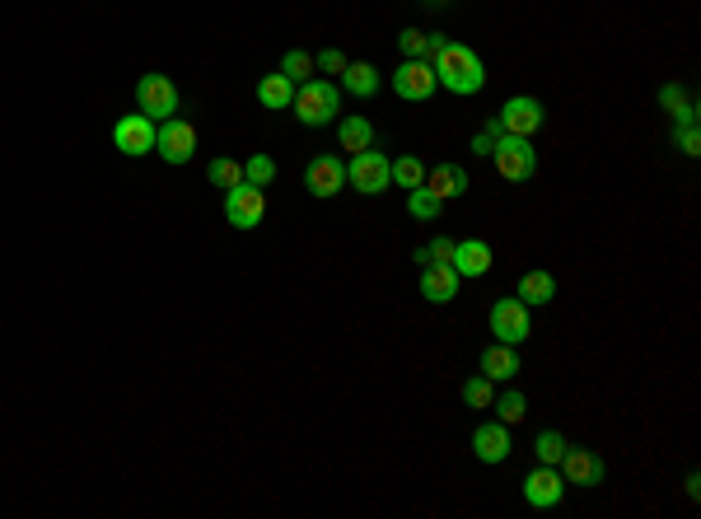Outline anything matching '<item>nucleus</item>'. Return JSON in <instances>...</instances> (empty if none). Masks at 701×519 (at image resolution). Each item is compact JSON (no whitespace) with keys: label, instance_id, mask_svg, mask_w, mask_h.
<instances>
[{"label":"nucleus","instance_id":"1","mask_svg":"<svg viewBox=\"0 0 701 519\" xmlns=\"http://www.w3.org/2000/svg\"><path fill=\"white\" fill-rule=\"evenodd\" d=\"M430 66H435V80H440L449 94H458V99H473V94H482V85H487V61L477 57L468 43H444L435 57H430Z\"/></svg>","mask_w":701,"mask_h":519},{"label":"nucleus","instance_id":"2","mask_svg":"<svg viewBox=\"0 0 701 519\" xmlns=\"http://www.w3.org/2000/svg\"><path fill=\"white\" fill-rule=\"evenodd\" d=\"M290 113L300 117V127H332L337 113H342V99H337V85L323 80V75H309L295 99H290Z\"/></svg>","mask_w":701,"mask_h":519},{"label":"nucleus","instance_id":"3","mask_svg":"<svg viewBox=\"0 0 701 519\" xmlns=\"http://www.w3.org/2000/svg\"><path fill=\"white\" fill-rule=\"evenodd\" d=\"M491 159H496V169H501L505 183H529L533 173H538V150H533L529 136H510V131H501Z\"/></svg>","mask_w":701,"mask_h":519},{"label":"nucleus","instance_id":"4","mask_svg":"<svg viewBox=\"0 0 701 519\" xmlns=\"http://www.w3.org/2000/svg\"><path fill=\"white\" fill-rule=\"evenodd\" d=\"M346 183L356 192H365V197H379V192L393 188V159H384L379 150H360V155H351V164H346Z\"/></svg>","mask_w":701,"mask_h":519},{"label":"nucleus","instance_id":"5","mask_svg":"<svg viewBox=\"0 0 701 519\" xmlns=\"http://www.w3.org/2000/svg\"><path fill=\"white\" fill-rule=\"evenodd\" d=\"M136 108H141L150 122H164V117H178V108H183V99H178V89H173L169 75H141L136 80Z\"/></svg>","mask_w":701,"mask_h":519},{"label":"nucleus","instance_id":"6","mask_svg":"<svg viewBox=\"0 0 701 519\" xmlns=\"http://www.w3.org/2000/svg\"><path fill=\"white\" fill-rule=\"evenodd\" d=\"M487 323H491V337H496V342L519 346V342H529V337H533L529 304L519 300V295H510V300H496V304H491Z\"/></svg>","mask_w":701,"mask_h":519},{"label":"nucleus","instance_id":"7","mask_svg":"<svg viewBox=\"0 0 701 519\" xmlns=\"http://www.w3.org/2000/svg\"><path fill=\"white\" fill-rule=\"evenodd\" d=\"M435 89H440V80H435V66H430L426 57H402V66L393 71V94H398V99L426 103Z\"/></svg>","mask_w":701,"mask_h":519},{"label":"nucleus","instance_id":"8","mask_svg":"<svg viewBox=\"0 0 701 519\" xmlns=\"http://www.w3.org/2000/svg\"><path fill=\"white\" fill-rule=\"evenodd\" d=\"M155 150L164 164H187V159L197 155V127L183 122V117H164L155 127Z\"/></svg>","mask_w":701,"mask_h":519},{"label":"nucleus","instance_id":"9","mask_svg":"<svg viewBox=\"0 0 701 519\" xmlns=\"http://www.w3.org/2000/svg\"><path fill=\"white\" fill-rule=\"evenodd\" d=\"M262 216H267V192L253 188V183H239V188L225 192V220L234 230H258Z\"/></svg>","mask_w":701,"mask_h":519},{"label":"nucleus","instance_id":"10","mask_svg":"<svg viewBox=\"0 0 701 519\" xmlns=\"http://www.w3.org/2000/svg\"><path fill=\"white\" fill-rule=\"evenodd\" d=\"M496 122H501V131H510V136H533V131L547 122V108H543V99H533V94H515V99L501 103Z\"/></svg>","mask_w":701,"mask_h":519},{"label":"nucleus","instance_id":"11","mask_svg":"<svg viewBox=\"0 0 701 519\" xmlns=\"http://www.w3.org/2000/svg\"><path fill=\"white\" fill-rule=\"evenodd\" d=\"M155 127H159V122H150L145 113L117 117V122H113V145L127 159H141V155H150V150H155Z\"/></svg>","mask_w":701,"mask_h":519},{"label":"nucleus","instance_id":"12","mask_svg":"<svg viewBox=\"0 0 701 519\" xmlns=\"http://www.w3.org/2000/svg\"><path fill=\"white\" fill-rule=\"evenodd\" d=\"M304 188H309V197H318V202L337 197V192L346 188V164L337 155H314L309 169H304Z\"/></svg>","mask_w":701,"mask_h":519},{"label":"nucleus","instance_id":"13","mask_svg":"<svg viewBox=\"0 0 701 519\" xmlns=\"http://www.w3.org/2000/svg\"><path fill=\"white\" fill-rule=\"evenodd\" d=\"M561 468H552V463H538L529 477H524V501L533 505V510H552V505H561Z\"/></svg>","mask_w":701,"mask_h":519},{"label":"nucleus","instance_id":"14","mask_svg":"<svg viewBox=\"0 0 701 519\" xmlns=\"http://www.w3.org/2000/svg\"><path fill=\"white\" fill-rule=\"evenodd\" d=\"M557 468L571 487H599L603 482V459L594 454V449H571L566 445V454H561Z\"/></svg>","mask_w":701,"mask_h":519},{"label":"nucleus","instance_id":"15","mask_svg":"<svg viewBox=\"0 0 701 519\" xmlns=\"http://www.w3.org/2000/svg\"><path fill=\"white\" fill-rule=\"evenodd\" d=\"M458 281H463V276H458L449 262H426V267H421V300H430V304L458 300Z\"/></svg>","mask_w":701,"mask_h":519},{"label":"nucleus","instance_id":"16","mask_svg":"<svg viewBox=\"0 0 701 519\" xmlns=\"http://www.w3.org/2000/svg\"><path fill=\"white\" fill-rule=\"evenodd\" d=\"M473 454L482 463H505L510 459V426L505 421H482L473 431Z\"/></svg>","mask_w":701,"mask_h":519},{"label":"nucleus","instance_id":"17","mask_svg":"<svg viewBox=\"0 0 701 519\" xmlns=\"http://www.w3.org/2000/svg\"><path fill=\"white\" fill-rule=\"evenodd\" d=\"M482 375H487L491 384H510V379L519 375V351L510 342H491L487 351H482Z\"/></svg>","mask_w":701,"mask_h":519},{"label":"nucleus","instance_id":"18","mask_svg":"<svg viewBox=\"0 0 701 519\" xmlns=\"http://www.w3.org/2000/svg\"><path fill=\"white\" fill-rule=\"evenodd\" d=\"M458 276H487L491 272V248L482 239H463L454 244V262H449Z\"/></svg>","mask_w":701,"mask_h":519},{"label":"nucleus","instance_id":"19","mask_svg":"<svg viewBox=\"0 0 701 519\" xmlns=\"http://www.w3.org/2000/svg\"><path fill=\"white\" fill-rule=\"evenodd\" d=\"M426 188L440 197V202H458L468 192V173L458 164H440V169H426Z\"/></svg>","mask_w":701,"mask_h":519},{"label":"nucleus","instance_id":"20","mask_svg":"<svg viewBox=\"0 0 701 519\" xmlns=\"http://www.w3.org/2000/svg\"><path fill=\"white\" fill-rule=\"evenodd\" d=\"M519 300L529 304V309L552 304V300H557V276L543 272V267H538V272H524V276H519Z\"/></svg>","mask_w":701,"mask_h":519},{"label":"nucleus","instance_id":"21","mask_svg":"<svg viewBox=\"0 0 701 519\" xmlns=\"http://www.w3.org/2000/svg\"><path fill=\"white\" fill-rule=\"evenodd\" d=\"M337 141H342L346 155H360V150H370L374 145V127L360 113H346L342 122H337Z\"/></svg>","mask_w":701,"mask_h":519},{"label":"nucleus","instance_id":"22","mask_svg":"<svg viewBox=\"0 0 701 519\" xmlns=\"http://www.w3.org/2000/svg\"><path fill=\"white\" fill-rule=\"evenodd\" d=\"M342 89L356 94V99H374V94H379V71H374L370 61H346Z\"/></svg>","mask_w":701,"mask_h":519},{"label":"nucleus","instance_id":"23","mask_svg":"<svg viewBox=\"0 0 701 519\" xmlns=\"http://www.w3.org/2000/svg\"><path fill=\"white\" fill-rule=\"evenodd\" d=\"M290 99H295V80H286V75H262L258 80V103L262 108H276V113H286Z\"/></svg>","mask_w":701,"mask_h":519},{"label":"nucleus","instance_id":"24","mask_svg":"<svg viewBox=\"0 0 701 519\" xmlns=\"http://www.w3.org/2000/svg\"><path fill=\"white\" fill-rule=\"evenodd\" d=\"M659 103L673 113V122H678V127H683V122H697V103L687 99L683 85H664V89H659Z\"/></svg>","mask_w":701,"mask_h":519},{"label":"nucleus","instance_id":"25","mask_svg":"<svg viewBox=\"0 0 701 519\" xmlns=\"http://www.w3.org/2000/svg\"><path fill=\"white\" fill-rule=\"evenodd\" d=\"M440 211H444V202L426 188V183L407 192V216H412V220H426V225H430V220H440Z\"/></svg>","mask_w":701,"mask_h":519},{"label":"nucleus","instance_id":"26","mask_svg":"<svg viewBox=\"0 0 701 519\" xmlns=\"http://www.w3.org/2000/svg\"><path fill=\"white\" fill-rule=\"evenodd\" d=\"M491 412H496V421H505V426H515V421H524L529 417V398L519 389H510V393H496V403H491Z\"/></svg>","mask_w":701,"mask_h":519},{"label":"nucleus","instance_id":"27","mask_svg":"<svg viewBox=\"0 0 701 519\" xmlns=\"http://www.w3.org/2000/svg\"><path fill=\"white\" fill-rule=\"evenodd\" d=\"M206 178H211L215 188H239V183H244V164H239V159H229V155H220V159H211V164H206Z\"/></svg>","mask_w":701,"mask_h":519},{"label":"nucleus","instance_id":"28","mask_svg":"<svg viewBox=\"0 0 701 519\" xmlns=\"http://www.w3.org/2000/svg\"><path fill=\"white\" fill-rule=\"evenodd\" d=\"M426 183V164L416 155H402V159H393V188H421Z\"/></svg>","mask_w":701,"mask_h":519},{"label":"nucleus","instance_id":"29","mask_svg":"<svg viewBox=\"0 0 701 519\" xmlns=\"http://www.w3.org/2000/svg\"><path fill=\"white\" fill-rule=\"evenodd\" d=\"M463 403H468V407H477V412H487V407L496 403V384H491L487 375L463 379Z\"/></svg>","mask_w":701,"mask_h":519},{"label":"nucleus","instance_id":"30","mask_svg":"<svg viewBox=\"0 0 701 519\" xmlns=\"http://www.w3.org/2000/svg\"><path fill=\"white\" fill-rule=\"evenodd\" d=\"M533 454H538V463H552V468H557L561 454H566V440H561V431H538V440H533Z\"/></svg>","mask_w":701,"mask_h":519},{"label":"nucleus","instance_id":"31","mask_svg":"<svg viewBox=\"0 0 701 519\" xmlns=\"http://www.w3.org/2000/svg\"><path fill=\"white\" fill-rule=\"evenodd\" d=\"M281 75H286V80H295V85H304V80L314 75V57L295 47V52H286V57H281Z\"/></svg>","mask_w":701,"mask_h":519},{"label":"nucleus","instance_id":"32","mask_svg":"<svg viewBox=\"0 0 701 519\" xmlns=\"http://www.w3.org/2000/svg\"><path fill=\"white\" fill-rule=\"evenodd\" d=\"M276 178V159L272 155H253L244 164V183H253V188H267Z\"/></svg>","mask_w":701,"mask_h":519},{"label":"nucleus","instance_id":"33","mask_svg":"<svg viewBox=\"0 0 701 519\" xmlns=\"http://www.w3.org/2000/svg\"><path fill=\"white\" fill-rule=\"evenodd\" d=\"M398 52H402V57H426V33H421V29H402L398 33Z\"/></svg>","mask_w":701,"mask_h":519},{"label":"nucleus","instance_id":"34","mask_svg":"<svg viewBox=\"0 0 701 519\" xmlns=\"http://www.w3.org/2000/svg\"><path fill=\"white\" fill-rule=\"evenodd\" d=\"M496 136H501V122L491 117L487 127H482V131H477V136H473V155H482V159H487L491 150H496Z\"/></svg>","mask_w":701,"mask_h":519},{"label":"nucleus","instance_id":"35","mask_svg":"<svg viewBox=\"0 0 701 519\" xmlns=\"http://www.w3.org/2000/svg\"><path fill=\"white\" fill-rule=\"evenodd\" d=\"M314 66H318L323 75H342V71H346V52L328 47V52H318V57H314Z\"/></svg>","mask_w":701,"mask_h":519},{"label":"nucleus","instance_id":"36","mask_svg":"<svg viewBox=\"0 0 701 519\" xmlns=\"http://www.w3.org/2000/svg\"><path fill=\"white\" fill-rule=\"evenodd\" d=\"M673 136H678V150H683V155H701V150H697V145H701L697 122H683V127L673 131Z\"/></svg>","mask_w":701,"mask_h":519},{"label":"nucleus","instance_id":"37","mask_svg":"<svg viewBox=\"0 0 701 519\" xmlns=\"http://www.w3.org/2000/svg\"><path fill=\"white\" fill-rule=\"evenodd\" d=\"M426 253H430V262H454V239H430L426 244Z\"/></svg>","mask_w":701,"mask_h":519},{"label":"nucleus","instance_id":"38","mask_svg":"<svg viewBox=\"0 0 701 519\" xmlns=\"http://www.w3.org/2000/svg\"><path fill=\"white\" fill-rule=\"evenodd\" d=\"M426 5H435V0H426Z\"/></svg>","mask_w":701,"mask_h":519}]
</instances>
